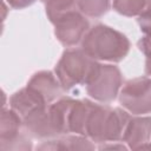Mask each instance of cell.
Segmentation results:
<instances>
[{
    "mask_svg": "<svg viewBox=\"0 0 151 151\" xmlns=\"http://www.w3.org/2000/svg\"><path fill=\"white\" fill-rule=\"evenodd\" d=\"M131 47L130 40L122 32L104 24L94 25L81 41V50L94 60L122 61Z\"/></svg>",
    "mask_w": 151,
    "mask_h": 151,
    "instance_id": "cell-1",
    "label": "cell"
},
{
    "mask_svg": "<svg viewBox=\"0 0 151 151\" xmlns=\"http://www.w3.org/2000/svg\"><path fill=\"white\" fill-rule=\"evenodd\" d=\"M94 149H96V145L92 143L90 138H87L86 136L76 134V133L66 134L63 138L47 140L37 146V150H52V151H55V150L76 151V150H94Z\"/></svg>",
    "mask_w": 151,
    "mask_h": 151,
    "instance_id": "cell-12",
    "label": "cell"
},
{
    "mask_svg": "<svg viewBox=\"0 0 151 151\" xmlns=\"http://www.w3.org/2000/svg\"><path fill=\"white\" fill-rule=\"evenodd\" d=\"M129 119V113L122 109L94 104L87 119L85 136L93 143L119 142Z\"/></svg>",
    "mask_w": 151,
    "mask_h": 151,
    "instance_id": "cell-2",
    "label": "cell"
},
{
    "mask_svg": "<svg viewBox=\"0 0 151 151\" xmlns=\"http://www.w3.org/2000/svg\"><path fill=\"white\" fill-rule=\"evenodd\" d=\"M6 1L12 8H15V9L26 8L35 2V0H6Z\"/></svg>",
    "mask_w": 151,
    "mask_h": 151,
    "instance_id": "cell-19",
    "label": "cell"
},
{
    "mask_svg": "<svg viewBox=\"0 0 151 151\" xmlns=\"http://www.w3.org/2000/svg\"><path fill=\"white\" fill-rule=\"evenodd\" d=\"M22 118L12 109H2L0 119V150H31L32 143L25 133Z\"/></svg>",
    "mask_w": 151,
    "mask_h": 151,
    "instance_id": "cell-6",
    "label": "cell"
},
{
    "mask_svg": "<svg viewBox=\"0 0 151 151\" xmlns=\"http://www.w3.org/2000/svg\"><path fill=\"white\" fill-rule=\"evenodd\" d=\"M88 29L90 24L87 19L77 9L65 14L54 22V34L58 41L66 47H72L81 42Z\"/></svg>",
    "mask_w": 151,
    "mask_h": 151,
    "instance_id": "cell-7",
    "label": "cell"
},
{
    "mask_svg": "<svg viewBox=\"0 0 151 151\" xmlns=\"http://www.w3.org/2000/svg\"><path fill=\"white\" fill-rule=\"evenodd\" d=\"M120 105L134 116L151 112V78L138 77L127 80L119 92Z\"/></svg>",
    "mask_w": 151,
    "mask_h": 151,
    "instance_id": "cell-5",
    "label": "cell"
},
{
    "mask_svg": "<svg viewBox=\"0 0 151 151\" xmlns=\"http://www.w3.org/2000/svg\"><path fill=\"white\" fill-rule=\"evenodd\" d=\"M45 5V11L48 20L54 24L65 14L76 11L78 7L77 0H41Z\"/></svg>",
    "mask_w": 151,
    "mask_h": 151,
    "instance_id": "cell-15",
    "label": "cell"
},
{
    "mask_svg": "<svg viewBox=\"0 0 151 151\" xmlns=\"http://www.w3.org/2000/svg\"><path fill=\"white\" fill-rule=\"evenodd\" d=\"M137 21H138L140 31L144 33V35L151 37V11L138 17Z\"/></svg>",
    "mask_w": 151,
    "mask_h": 151,
    "instance_id": "cell-18",
    "label": "cell"
},
{
    "mask_svg": "<svg viewBox=\"0 0 151 151\" xmlns=\"http://www.w3.org/2000/svg\"><path fill=\"white\" fill-rule=\"evenodd\" d=\"M27 87L34 91L47 105L59 99L64 90L57 76L50 71H40L34 73L27 83Z\"/></svg>",
    "mask_w": 151,
    "mask_h": 151,
    "instance_id": "cell-9",
    "label": "cell"
},
{
    "mask_svg": "<svg viewBox=\"0 0 151 151\" xmlns=\"http://www.w3.org/2000/svg\"><path fill=\"white\" fill-rule=\"evenodd\" d=\"M78 9L86 17L99 18L110 9L111 0H77Z\"/></svg>",
    "mask_w": 151,
    "mask_h": 151,
    "instance_id": "cell-16",
    "label": "cell"
},
{
    "mask_svg": "<svg viewBox=\"0 0 151 151\" xmlns=\"http://www.w3.org/2000/svg\"><path fill=\"white\" fill-rule=\"evenodd\" d=\"M113 9L125 17H140L151 11V0H113Z\"/></svg>",
    "mask_w": 151,
    "mask_h": 151,
    "instance_id": "cell-14",
    "label": "cell"
},
{
    "mask_svg": "<svg viewBox=\"0 0 151 151\" xmlns=\"http://www.w3.org/2000/svg\"><path fill=\"white\" fill-rule=\"evenodd\" d=\"M98 61L86 54L83 50H66L54 68V74L60 81L64 91H71L77 86L86 85L94 73Z\"/></svg>",
    "mask_w": 151,
    "mask_h": 151,
    "instance_id": "cell-3",
    "label": "cell"
},
{
    "mask_svg": "<svg viewBox=\"0 0 151 151\" xmlns=\"http://www.w3.org/2000/svg\"><path fill=\"white\" fill-rule=\"evenodd\" d=\"M106 149H110V150H127V145H124L123 142H111V144H106L104 143L103 145L99 146V150H106Z\"/></svg>",
    "mask_w": 151,
    "mask_h": 151,
    "instance_id": "cell-20",
    "label": "cell"
},
{
    "mask_svg": "<svg viewBox=\"0 0 151 151\" xmlns=\"http://www.w3.org/2000/svg\"><path fill=\"white\" fill-rule=\"evenodd\" d=\"M137 46L142 53L146 57L145 59V73L151 76V37L144 35L137 42Z\"/></svg>",
    "mask_w": 151,
    "mask_h": 151,
    "instance_id": "cell-17",
    "label": "cell"
},
{
    "mask_svg": "<svg viewBox=\"0 0 151 151\" xmlns=\"http://www.w3.org/2000/svg\"><path fill=\"white\" fill-rule=\"evenodd\" d=\"M94 104L96 103L88 99H74V103L70 112V118H68L70 133L85 136L87 119Z\"/></svg>",
    "mask_w": 151,
    "mask_h": 151,
    "instance_id": "cell-13",
    "label": "cell"
},
{
    "mask_svg": "<svg viewBox=\"0 0 151 151\" xmlns=\"http://www.w3.org/2000/svg\"><path fill=\"white\" fill-rule=\"evenodd\" d=\"M44 106H47V104L27 86L17 91L9 98V107L14 110L22 119L33 111Z\"/></svg>",
    "mask_w": 151,
    "mask_h": 151,
    "instance_id": "cell-11",
    "label": "cell"
},
{
    "mask_svg": "<svg viewBox=\"0 0 151 151\" xmlns=\"http://www.w3.org/2000/svg\"><path fill=\"white\" fill-rule=\"evenodd\" d=\"M24 129L27 133L34 138L44 139V138H55L58 133L52 124L50 113H48V105L40 107L27 117L22 119Z\"/></svg>",
    "mask_w": 151,
    "mask_h": 151,
    "instance_id": "cell-10",
    "label": "cell"
},
{
    "mask_svg": "<svg viewBox=\"0 0 151 151\" xmlns=\"http://www.w3.org/2000/svg\"><path fill=\"white\" fill-rule=\"evenodd\" d=\"M122 142L131 150L151 149V117H130Z\"/></svg>",
    "mask_w": 151,
    "mask_h": 151,
    "instance_id": "cell-8",
    "label": "cell"
},
{
    "mask_svg": "<svg viewBox=\"0 0 151 151\" xmlns=\"http://www.w3.org/2000/svg\"><path fill=\"white\" fill-rule=\"evenodd\" d=\"M123 84L120 70L114 65L98 64L94 73L87 81V94L100 103H111L119 94Z\"/></svg>",
    "mask_w": 151,
    "mask_h": 151,
    "instance_id": "cell-4",
    "label": "cell"
}]
</instances>
